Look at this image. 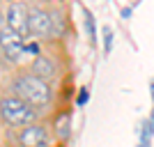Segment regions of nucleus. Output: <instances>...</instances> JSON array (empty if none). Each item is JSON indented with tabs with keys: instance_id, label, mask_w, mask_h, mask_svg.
Wrapping results in <instances>:
<instances>
[{
	"instance_id": "nucleus-1",
	"label": "nucleus",
	"mask_w": 154,
	"mask_h": 147,
	"mask_svg": "<svg viewBox=\"0 0 154 147\" xmlns=\"http://www.w3.org/2000/svg\"><path fill=\"white\" fill-rule=\"evenodd\" d=\"M5 92H12L26 103H30L32 108H37L42 115H48V110H55L58 106V87H53L51 83H46L42 78H37L30 69L26 67H16L9 74L5 83Z\"/></svg>"
},
{
	"instance_id": "nucleus-2",
	"label": "nucleus",
	"mask_w": 154,
	"mask_h": 147,
	"mask_svg": "<svg viewBox=\"0 0 154 147\" xmlns=\"http://www.w3.org/2000/svg\"><path fill=\"white\" fill-rule=\"evenodd\" d=\"M39 120H46L37 108H32L30 103L19 99L12 92H2L0 94V124L5 131H16V129L30 127Z\"/></svg>"
},
{
	"instance_id": "nucleus-3",
	"label": "nucleus",
	"mask_w": 154,
	"mask_h": 147,
	"mask_svg": "<svg viewBox=\"0 0 154 147\" xmlns=\"http://www.w3.org/2000/svg\"><path fill=\"white\" fill-rule=\"evenodd\" d=\"M5 145L7 147H53V133L48 127V117L39 120L30 127L5 131Z\"/></svg>"
},
{
	"instance_id": "nucleus-4",
	"label": "nucleus",
	"mask_w": 154,
	"mask_h": 147,
	"mask_svg": "<svg viewBox=\"0 0 154 147\" xmlns=\"http://www.w3.org/2000/svg\"><path fill=\"white\" fill-rule=\"evenodd\" d=\"M28 69L37 78L51 83L53 87L58 83H62V78L69 74V71H67V58H58V53L51 51V44H44V53H42L39 58L30 60Z\"/></svg>"
},
{
	"instance_id": "nucleus-5",
	"label": "nucleus",
	"mask_w": 154,
	"mask_h": 147,
	"mask_svg": "<svg viewBox=\"0 0 154 147\" xmlns=\"http://www.w3.org/2000/svg\"><path fill=\"white\" fill-rule=\"evenodd\" d=\"M28 30H30V39H37V41H42V44H51V41H53L51 5H42V2L30 5V14H28Z\"/></svg>"
},
{
	"instance_id": "nucleus-6",
	"label": "nucleus",
	"mask_w": 154,
	"mask_h": 147,
	"mask_svg": "<svg viewBox=\"0 0 154 147\" xmlns=\"http://www.w3.org/2000/svg\"><path fill=\"white\" fill-rule=\"evenodd\" d=\"M48 127L53 133V147H67L71 140V131H74V110L71 106H55L51 115H48Z\"/></svg>"
},
{
	"instance_id": "nucleus-7",
	"label": "nucleus",
	"mask_w": 154,
	"mask_h": 147,
	"mask_svg": "<svg viewBox=\"0 0 154 147\" xmlns=\"http://www.w3.org/2000/svg\"><path fill=\"white\" fill-rule=\"evenodd\" d=\"M28 14H30V5L28 2H7L5 7V21L7 28H12L14 32H19L23 39H30V30H28Z\"/></svg>"
},
{
	"instance_id": "nucleus-8",
	"label": "nucleus",
	"mask_w": 154,
	"mask_h": 147,
	"mask_svg": "<svg viewBox=\"0 0 154 147\" xmlns=\"http://www.w3.org/2000/svg\"><path fill=\"white\" fill-rule=\"evenodd\" d=\"M51 16H53V41H64V37L69 35V30L74 32L69 7L62 5V2L51 5Z\"/></svg>"
},
{
	"instance_id": "nucleus-9",
	"label": "nucleus",
	"mask_w": 154,
	"mask_h": 147,
	"mask_svg": "<svg viewBox=\"0 0 154 147\" xmlns=\"http://www.w3.org/2000/svg\"><path fill=\"white\" fill-rule=\"evenodd\" d=\"M83 16H85V32H88V37H90V44H97L99 41V32H97V21H94V14L88 9V7H83Z\"/></svg>"
},
{
	"instance_id": "nucleus-10",
	"label": "nucleus",
	"mask_w": 154,
	"mask_h": 147,
	"mask_svg": "<svg viewBox=\"0 0 154 147\" xmlns=\"http://www.w3.org/2000/svg\"><path fill=\"white\" fill-rule=\"evenodd\" d=\"M19 41H26V39L21 37L19 32H14L12 28H7V26H5V30L0 32V51H2V48H7V46L19 44Z\"/></svg>"
},
{
	"instance_id": "nucleus-11",
	"label": "nucleus",
	"mask_w": 154,
	"mask_h": 147,
	"mask_svg": "<svg viewBox=\"0 0 154 147\" xmlns=\"http://www.w3.org/2000/svg\"><path fill=\"white\" fill-rule=\"evenodd\" d=\"M101 51H103L106 58H108L110 51H113V28H110L108 23L101 28Z\"/></svg>"
},
{
	"instance_id": "nucleus-12",
	"label": "nucleus",
	"mask_w": 154,
	"mask_h": 147,
	"mask_svg": "<svg viewBox=\"0 0 154 147\" xmlns=\"http://www.w3.org/2000/svg\"><path fill=\"white\" fill-rule=\"evenodd\" d=\"M88 99H90V90H88V87H78L76 99H74V101H76V106H78V108H83L85 103H88Z\"/></svg>"
},
{
	"instance_id": "nucleus-13",
	"label": "nucleus",
	"mask_w": 154,
	"mask_h": 147,
	"mask_svg": "<svg viewBox=\"0 0 154 147\" xmlns=\"http://www.w3.org/2000/svg\"><path fill=\"white\" fill-rule=\"evenodd\" d=\"M136 5H138V2H134L131 7H122V9H120V14H122V19H124V21L131 16V12H134V7H136Z\"/></svg>"
},
{
	"instance_id": "nucleus-14",
	"label": "nucleus",
	"mask_w": 154,
	"mask_h": 147,
	"mask_svg": "<svg viewBox=\"0 0 154 147\" xmlns=\"http://www.w3.org/2000/svg\"><path fill=\"white\" fill-rule=\"evenodd\" d=\"M5 26H7V21H5V7H0V32L5 30Z\"/></svg>"
},
{
	"instance_id": "nucleus-15",
	"label": "nucleus",
	"mask_w": 154,
	"mask_h": 147,
	"mask_svg": "<svg viewBox=\"0 0 154 147\" xmlns=\"http://www.w3.org/2000/svg\"><path fill=\"white\" fill-rule=\"evenodd\" d=\"M149 92H152V103H154V78H152V83H149ZM154 110V108H152Z\"/></svg>"
}]
</instances>
